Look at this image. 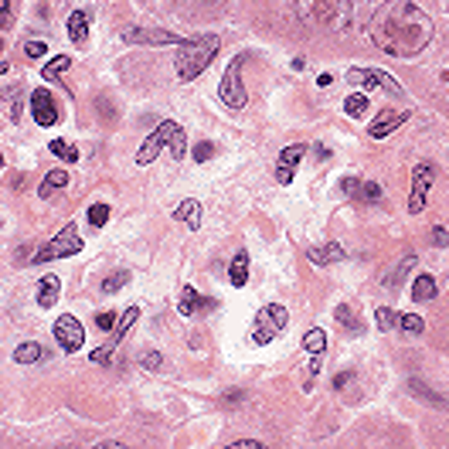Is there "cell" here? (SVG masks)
<instances>
[{
  "label": "cell",
  "mask_w": 449,
  "mask_h": 449,
  "mask_svg": "<svg viewBox=\"0 0 449 449\" xmlns=\"http://www.w3.org/2000/svg\"><path fill=\"white\" fill-rule=\"evenodd\" d=\"M367 35L378 51L395 58H415L432 41V21L425 10H419L408 0H388L374 10Z\"/></svg>",
  "instance_id": "1"
},
{
  "label": "cell",
  "mask_w": 449,
  "mask_h": 449,
  "mask_svg": "<svg viewBox=\"0 0 449 449\" xmlns=\"http://www.w3.org/2000/svg\"><path fill=\"white\" fill-rule=\"evenodd\" d=\"M296 17L310 28L347 31L354 21V7L351 0H296Z\"/></svg>",
  "instance_id": "2"
},
{
  "label": "cell",
  "mask_w": 449,
  "mask_h": 449,
  "mask_svg": "<svg viewBox=\"0 0 449 449\" xmlns=\"http://www.w3.org/2000/svg\"><path fill=\"white\" fill-rule=\"evenodd\" d=\"M214 51H218V38H214V35L184 41V44H181V55H177V75H181L184 82H194L204 68L211 65Z\"/></svg>",
  "instance_id": "3"
},
{
  "label": "cell",
  "mask_w": 449,
  "mask_h": 449,
  "mask_svg": "<svg viewBox=\"0 0 449 449\" xmlns=\"http://www.w3.org/2000/svg\"><path fill=\"white\" fill-rule=\"evenodd\" d=\"M163 147H170L174 161H181V157H184V129H181V126H177L174 120L161 122V126H157V129H154V133L143 140V147L136 150V163H140V167L154 163Z\"/></svg>",
  "instance_id": "4"
},
{
  "label": "cell",
  "mask_w": 449,
  "mask_h": 449,
  "mask_svg": "<svg viewBox=\"0 0 449 449\" xmlns=\"http://www.w3.org/2000/svg\"><path fill=\"white\" fill-rule=\"evenodd\" d=\"M289 324V313H286V306L280 303H269V306H262L259 313H255V327H252V340L255 344H269L273 337H280Z\"/></svg>",
  "instance_id": "5"
},
{
  "label": "cell",
  "mask_w": 449,
  "mask_h": 449,
  "mask_svg": "<svg viewBox=\"0 0 449 449\" xmlns=\"http://www.w3.org/2000/svg\"><path fill=\"white\" fill-rule=\"evenodd\" d=\"M242 65H245V55H239V58L225 68L221 85H218V95H221V102H225L228 109H245V102H248V92H245V85H242Z\"/></svg>",
  "instance_id": "6"
},
{
  "label": "cell",
  "mask_w": 449,
  "mask_h": 449,
  "mask_svg": "<svg viewBox=\"0 0 449 449\" xmlns=\"http://www.w3.org/2000/svg\"><path fill=\"white\" fill-rule=\"evenodd\" d=\"M75 252H82V239H79V232H75V225L68 221L51 242L44 245V248H38L35 252V262H55V259H68V255H75Z\"/></svg>",
  "instance_id": "7"
},
{
  "label": "cell",
  "mask_w": 449,
  "mask_h": 449,
  "mask_svg": "<svg viewBox=\"0 0 449 449\" xmlns=\"http://www.w3.org/2000/svg\"><path fill=\"white\" fill-rule=\"evenodd\" d=\"M55 340H58V347L68 351V354L82 351V344H85V327L79 324V317L62 313V317L55 320Z\"/></svg>",
  "instance_id": "8"
},
{
  "label": "cell",
  "mask_w": 449,
  "mask_h": 449,
  "mask_svg": "<svg viewBox=\"0 0 449 449\" xmlns=\"http://www.w3.org/2000/svg\"><path fill=\"white\" fill-rule=\"evenodd\" d=\"M347 82L351 85H361V89H385L392 95H405V89L392 79L388 72H374V68H351L347 72Z\"/></svg>",
  "instance_id": "9"
},
{
  "label": "cell",
  "mask_w": 449,
  "mask_h": 449,
  "mask_svg": "<svg viewBox=\"0 0 449 449\" xmlns=\"http://www.w3.org/2000/svg\"><path fill=\"white\" fill-rule=\"evenodd\" d=\"M432 177H436V167H432V163H415V174H412V194H408V211H412V214H419V211L425 208Z\"/></svg>",
  "instance_id": "10"
},
{
  "label": "cell",
  "mask_w": 449,
  "mask_h": 449,
  "mask_svg": "<svg viewBox=\"0 0 449 449\" xmlns=\"http://www.w3.org/2000/svg\"><path fill=\"white\" fill-rule=\"evenodd\" d=\"M31 113L38 126H55L58 122V106H55V95L48 89H35L31 92Z\"/></svg>",
  "instance_id": "11"
},
{
  "label": "cell",
  "mask_w": 449,
  "mask_h": 449,
  "mask_svg": "<svg viewBox=\"0 0 449 449\" xmlns=\"http://www.w3.org/2000/svg\"><path fill=\"white\" fill-rule=\"evenodd\" d=\"M122 38L129 41V44H184V38H177V35H170V31H136V28H126L122 31Z\"/></svg>",
  "instance_id": "12"
},
{
  "label": "cell",
  "mask_w": 449,
  "mask_h": 449,
  "mask_svg": "<svg viewBox=\"0 0 449 449\" xmlns=\"http://www.w3.org/2000/svg\"><path fill=\"white\" fill-rule=\"evenodd\" d=\"M306 157V147L303 143H293V147H286L283 154H280V167H276V177H280V184H289L293 181V167Z\"/></svg>",
  "instance_id": "13"
},
{
  "label": "cell",
  "mask_w": 449,
  "mask_h": 449,
  "mask_svg": "<svg viewBox=\"0 0 449 449\" xmlns=\"http://www.w3.org/2000/svg\"><path fill=\"white\" fill-rule=\"evenodd\" d=\"M347 252L340 248L337 242H324V245H310L306 248V259L313 262V266H330V262H340Z\"/></svg>",
  "instance_id": "14"
},
{
  "label": "cell",
  "mask_w": 449,
  "mask_h": 449,
  "mask_svg": "<svg viewBox=\"0 0 449 449\" xmlns=\"http://www.w3.org/2000/svg\"><path fill=\"white\" fill-rule=\"evenodd\" d=\"M62 300V280L58 276H44L38 283V303L48 310V306H55Z\"/></svg>",
  "instance_id": "15"
},
{
  "label": "cell",
  "mask_w": 449,
  "mask_h": 449,
  "mask_svg": "<svg viewBox=\"0 0 449 449\" xmlns=\"http://www.w3.org/2000/svg\"><path fill=\"white\" fill-rule=\"evenodd\" d=\"M174 218H177V221H184L187 228H194V232H198V228H201V204L194 201V198H187V201L177 204Z\"/></svg>",
  "instance_id": "16"
},
{
  "label": "cell",
  "mask_w": 449,
  "mask_h": 449,
  "mask_svg": "<svg viewBox=\"0 0 449 449\" xmlns=\"http://www.w3.org/2000/svg\"><path fill=\"white\" fill-rule=\"evenodd\" d=\"M68 38H72V44H85V38H89V17H85V10H72V17H68Z\"/></svg>",
  "instance_id": "17"
},
{
  "label": "cell",
  "mask_w": 449,
  "mask_h": 449,
  "mask_svg": "<svg viewBox=\"0 0 449 449\" xmlns=\"http://www.w3.org/2000/svg\"><path fill=\"white\" fill-rule=\"evenodd\" d=\"M405 120H408V113H392V116L385 113L381 120H378L374 126H371V136H374V140H385V136H388L392 129H398V126H402Z\"/></svg>",
  "instance_id": "18"
},
{
  "label": "cell",
  "mask_w": 449,
  "mask_h": 449,
  "mask_svg": "<svg viewBox=\"0 0 449 449\" xmlns=\"http://www.w3.org/2000/svg\"><path fill=\"white\" fill-rule=\"evenodd\" d=\"M412 296H415L419 303H432V300H436V280H432V276H415Z\"/></svg>",
  "instance_id": "19"
},
{
  "label": "cell",
  "mask_w": 449,
  "mask_h": 449,
  "mask_svg": "<svg viewBox=\"0 0 449 449\" xmlns=\"http://www.w3.org/2000/svg\"><path fill=\"white\" fill-rule=\"evenodd\" d=\"M65 184H68V174H65V170L58 167V170H51V174L44 177V184H41V191H38V194L44 198V201H48V198H51V194H55L58 187H65Z\"/></svg>",
  "instance_id": "20"
},
{
  "label": "cell",
  "mask_w": 449,
  "mask_h": 449,
  "mask_svg": "<svg viewBox=\"0 0 449 449\" xmlns=\"http://www.w3.org/2000/svg\"><path fill=\"white\" fill-rule=\"evenodd\" d=\"M303 351H306V354H313V358L327 351V333L320 330V327H313V330L303 337Z\"/></svg>",
  "instance_id": "21"
},
{
  "label": "cell",
  "mask_w": 449,
  "mask_h": 449,
  "mask_svg": "<svg viewBox=\"0 0 449 449\" xmlns=\"http://www.w3.org/2000/svg\"><path fill=\"white\" fill-rule=\"evenodd\" d=\"M198 306H201L198 289H194V286H184V293H181V306H177V310H181L184 317H194V313H198Z\"/></svg>",
  "instance_id": "22"
},
{
  "label": "cell",
  "mask_w": 449,
  "mask_h": 449,
  "mask_svg": "<svg viewBox=\"0 0 449 449\" xmlns=\"http://www.w3.org/2000/svg\"><path fill=\"white\" fill-rule=\"evenodd\" d=\"M41 358H44V347H41V344H21V347L14 351V361H17V365H35Z\"/></svg>",
  "instance_id": "23"
},
{
  "label": "cell",
  "mask_w": 449,
  "mask_h": 449,
  "mask_svg": "<svg viewBox=\"0 0 449 449\" xmlns=\"http://www.w3.org/2000/svg\"><path fill=\"white\" fill-rule=\"evenodd\" d=\"M248 283V252H239L232 259V286H245Z\"/></svg>",
  "instance_id": "24"
},
{
  "label": "cell",
  "mask_w": 449,
  "mask_h": 449,
  "mask_svg": "<svg viewBox=\"0 0 449 449\" xmlns=\"http://www.w3.org/2000/svg\"><path fill=\"white\" fill-rule=\"evenodd\" d=\"M374 320H378V330H395V327H402V317H398L395 310H388V306H378Z\"/></svg>",
  "instance_id": "25"
},
{
  "label": "cell",
  "mask_w": 449,
  "mask_h": 449,
  "mask_svg": "<svg viewBox=\"0 0 449 449\" xmlns=\"http://www.w3.org/2000/svg\"><path fill=\"white\" fill-rule=\"evenodd\" d=\"M68 68H72V58H68V55H62V58H55V62H48L41 75H44V79H58V75H65Z\"/></svg>",
  "instance_id": "26"
},
{
  "label": "cell",
  "mask_w": 449,
  "mask_h": 449,
  "mask_svg": "<svg viewBox=\"0 0 449 449\" xmlns=\"http://www.w3.org/2000/svg\"><path fill=\"white\" fill-rule=\"evenodd\" d=\"M367 109H371V106H367V99H365V95H351V99L344 102V113H347L351 120H361V116H365Z\"/></svg>",
  "instance_id": "27"
},
{
  "label": "cell",
  "mask_w": 449,
  "mask_h": 449,
  "mask_svg": "<svg viewBox=\"0 0 449 449\" xmlns=\"http://www.w3.org/2000/svg\"><path fill=\"white\" fill-rule=\"evenodd\" d=\"M51 154L62 157V161H68V163L79 161V150H75L72 143H65V140H51Z\"/></svg>",
  "instance_id": "28"
},
{
  "label": "cell",
  "mask_w": 449,
  "mask_h": 449,
  "mask_svg": "<svg viewBox=\"0 0 449 449\" xmlns=\"http://www.w3.org/2000/svg\"><path fill=\"white\" fill-rule=\"evenodd\" d=\"M106 221H109V204H92V208H89V225H92V228H102Z\"/></svg>",
  "instance_id": "29"
},
{
  "label": "cell",
  "mask_w": 449,
  "mask_h": 449,
  "mask_svg": "<svg viewBox=\"0 0 449 449\" xmlns=\"http://www.w3.org/2000/svg\"><path fill=\"white\" fill-rule=\"evenodd\" d=\"M136 317H140V310H136V306H129V310L122 313V320H120V327H116V337H113V344H120L122 337H126V330H129V324H133Z\"/></svg>",
  "instance_id": "30"
},
{
  "label": "cell",
  "mask_w": 449,
  "mask_h": 449,
  "mask_svg": "<svg viewBox=\"0 0 449 449\" xmlns=\"http://www.w3.org/2000/svg\"><path fill=\"white\" fill-rule=\"evenodd\" d=\"M214 150H218V147L204 140V143H198V147H194V161H198V163H208L211 157H214Z\"/></svg>",
  "instance_id": "31"
},
{
  "label": "cell",
  "mask_w": 449,
  "mask_h": 449,
  "mask_svg": "<svg viewBox=\"0 0 449 449\" xmlns=\"http://www.w3.org/2000/svg\"><path fill=\"white\" fill-rule=\"evenodd\" d=\"M44 51H48V44H44V41H28V44H24V55H28V62H38Z\"/></svg>",
  "instance_id": "32"
},
{
  "label": "cell",
  "mask_w": 449,
  "mask_h": 449,
  "mask_svg": "<svg viewBox=\"0 0 449 449\" xmlns=\"http://www.w3.org/2000/svg\"><path fill=\"white\" fill-rule=\"evenodd\" d=\"M337 320H340V324L347 327V330H358V317H354V313H351V306H337Z\"/></svg>",
  "instance_id": "33"
},
{
  "label": "cell",
  "mask_w": 449,
  "mask_h": 449,
  "mask_svg": "<svg viewBox=\"0 0 449 449\" xmlns=\"http://www.w3.org/2000/svg\"><path fill=\"white\" fill-rule=\"evenodd\" d=\"M126 283H129V273H120V276H109V280L102 283V293H116V289H122Z\"/></svg>",
  "instance_id": "34"
},
{
  "label": "cell",
  "mask_w": 449,
  "mask_h": 449,
  "mask_svg": "<svg viewBox=\"0 0 449 449\" xmlns=\"http://www.w3.org/2000/svg\"><path fill=\"white\" fill-rule=\"evenodd\" d=\"M422 317H402V330H408V333H422Z\"/></svg>",
  "instance_id": "35"
},
{
  "label": "cell",
  "mask_w": 449,
  "mask_h": 449,
  "mask_svg": "<svg viewBox=\"0 0 449 449\" xmlns=\"http://www.w3.org/2000/svg\"><path fill=\"white\" fill-rule=\"evenodd\" d=\"M361 194H365V201H381V187H378V184H374V181H371V184H365V187H361Z\"/></svg>",
  "instance_id": "36"
},
{
  "label": "cell",
  "mask_w": 449,
  "mask_h": 449,
  "mask_svg": "<svg viewBox=\"0 0 449 449\" xmlns=\"http://www.w3.org/2000/svg\"><path fill=\"white\" fill-rule=\"evenodd\" d=\"M113 324H116V313H99V317H95V327H99V330H113Z\"/></svg>",
  "instance_id": "37"
},
{
  "label": "cell",
  "mask_w": 449,
  "mask_h": 449,
  "mask_svg": "<svg viewBox=\"0 0 449 449\" xmlns=\"http://www.w3.org/2000/svg\"><path fill=\"white\" fill-rule=\"evenodd\" d=\"M143 365L150 367V371H157V367L163 365V358H161V351H150V354H147V358H143Z\"/></svg>",
  "instance_id": "38"
},
{
  "label": "cell",
  "mask_w": 449,
  "mask_h": 449,
  "mask_svg": "<svg viewBox=\"0 0 449 449\" xmlns=\"http://www.w3.org/2000/svg\"><path fill=\"white\" fill-rule=\"evenodd\" d=\"M92 361H95V365H109V347H99V351H92Z\"/></svg>",
  "instance_id": "39"
},
{
  "label": "cell",
  "mask_w": 449,
  "mask_h": 449,
  "mask_svg": "<svg viewBox=\"0 0 449 449\" xmlns=\"http://www.w3.org/2000/svg\"><path fill=\"white\" fill-rule=\"evenodd\" d=\"M232 449H262V443H255V439H235Z\"/></svg>",
  "instance_id": "40"
},
{
  "label": "cell",
  "mask_w": 449,
  "mask_h": 449,
  "mask_svg": "<svg viewBox=\"0 0 449 449\" xmlns=\"http://www.w3.org/2000/svg\"><path fill=\"white\" fill-rule=\"evenodd\" d=\"M351 378H354V374H351V371H344V374H337V378H333V385H337V388H347V385H351Z\"/></svg>",
  "instance_id": "41"
},
{
  "label": "cell",
  "mask_w": 449,
  "mask_h": 449,
  "mask_svg": "<svg viewBox=\"0 0 449 449\" xmlns=\"http://www.w3.org/2000/svg\"><path fill=\"white\" fill-rule=\"evenodd\" d=\"M7 17H10V0H0V28L7 24Z\"/></svg>",
  "instance_id": "42"
},
{
  "label": "cell",
  "mask_w": 449,
  "mask_h": 449,
  "mask_svg": "<svg viewBox=\"0 0 449 449\" xmlns=\"http://www.w3.org/2000/svg\"><path fill=\"white\" fill-rule=\"evenodd\" d=\"M432 242H436V245H446V228H432Z\"/></svg>",
  "instance_id": "43"
},
{
  "label": "cell",
  "mask_w": 449,
  "mask_h": 449,
  "mask_svg": "<svg viewBox=\"0 0 449 449\" xmlns=\"http://www.w3.org/2000/svg\"><path fill=\"white\" fill-rule=\"evenodd\" d=\"M344 191H347V194H358V181L347 177V181H344Z\"/></svg>",
  "instance_id": "44"
},
{
  "label": "cell",
  "mask_w": 449,
  "mask_h": 449,
  "mask_svg": "<svg viewBox=\"0 0 449 449\" xmlns=\"http://www.w3.org/2000/svg\"><path fill=\"white\" fill-rule=\"evenodd\" d=\"M0 75H7V62H0Z\"/></svg>",
  "instance_id": "45"
},
{
  "label": "cell",
  "mask_w": 449,
  "mask_h": 449,
  "mask_svg": "<svg viewBox=\"0 0 449 449\" xmlns=\"http://www.w3.org/2000/svg\"><path fill=\"white\" fill-rule=\"evenodd\" d=\"M0 51H3V41H0Z\"/></svg>",
  "instance_id": "46"
},
{
  "label": "cell",
  "mask_w": 449,
  "mask_h": 449,
  "mask_svg": "<svg viewBox=\"0 0 449 449\" xmlns=\"http://www.w3.org/2000/svg\"><path fill=\"white\" fill-rule=\"evenodd\" d=\"M0 163H3V161H0Z\"/></svg>",
  "instance_id": "47"
}]
</instances>
